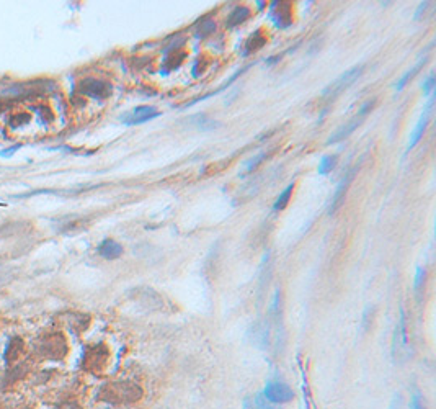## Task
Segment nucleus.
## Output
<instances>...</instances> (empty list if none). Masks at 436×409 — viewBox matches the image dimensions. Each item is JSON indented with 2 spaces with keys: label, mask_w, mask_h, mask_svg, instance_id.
Here are the masks:
<instances>
[{
  "label": "nucleus",
  "mask_w": 436,
  "mask_h": 409,
  "mask_svg": "<svg viewBox=\"0 0 436 409\" xmlns=\"http://www.w3.org/2000/svg\"><path fill=\"white\" fill-rule=\"evenodd\" d=\"M102 396L111 403H134L142 398V389L134 383H108L102 389Z\"/></svg>",
  "instance_id": "obj_1"
},
{
  "label": "nucleus",
  "mask_w": 436,
  "mask_h": 409,
  "mask_svg": "<svg viewBox=\"0 0 436 409\" xmlns=\"http://www.w3.org/2000/svg\"><path fill=\"white\" fill-rule=\"evenodd\" d=\"M408 352H410V345H408V336H407V318H405V311L400 306V314H399V321L394 331V342H392V357L395 359V362H404L408 357Z\"/></svg>",
  "instance_id": "obj_2"
},
{
  "label": "nucleus",
  "mask_w": 436,
  "mask_h": 409,
  "mask_svg": "<svg viewBox=\"0 0 436 409\" xmlns=\"http://www.w3.org/2000/svg\"><path fill=\"white\" fill-rule=\"evenodd\" d=\"M361 74H363V64L354 66V67H351V69H348V70H345V72H343L340 77L335 79V81L325 88V90L322 92V95L325 97L327 100L336 99V97L340 95L342 92H345L346 88H350V87L354 84V81H356V79H358Z\"/></svg>",
  "instance_id": "obj_3"
},
{
  "label": "nucleus",
  "mask_w": 436,
  "mask_h": 409,
  "mask_svg": "<svg viewBox=\"0 0 436 409\" xmlns=\"http://www.w3.org/2000/svg\"><path fill=\"white\" fill-rule=\"evenodd\" d=\"M372 105H374V102H366L364 103L361 108H360V111H358V115L354 118H351L348 123H345L342 128H338L333 135L330 136L327 139V144H335V143H340V141H343L345 138H348L351 133L356 129L360 124L363 123V120L366 118V115L371 111V108H372Z\"/></svg>",
  "instance_id": "obj_4"
},
{
  "label": "nucleus",
  "mask_w": 436,
  "mask_h": 409,
  "mask_svg": "<svg viewBox=\"0 0 436 409\" xmlns=\"http://www.w3.org/2000/svg\"><path fill=\"white\" fill-rule=\"evenodd\" d=\"M262 395L273 404H283V403H289L291 399L294 398V391H292L286 383L271 381V383L266 385Z\"/></svg>",
  "instance_id": "obj_5"
},
{
  "label": "nucleus",
  "mask_w": 436,
  "mask_h": 409,
  "mask_svg": "<svg viewBox=\"0 0 436 409\" xmlns=\"http://www.w3.org/2000/svg\"><path fill=\"white\" fill-rule=\"evenodd\" d=\"M158 110H155L154 106H137V108H134L131 113L124 115L123 117V121L126 124H141V123H146V121H150L154 118H158L160 117Z\"/></svg>",
  "instance_id": "obj_6"
},
{
  "label": "nucleus",
  "mask_w": 436,
  "mask_h": 409,
  "mask_svg": "<svg viewBox=\"0 0 436 409\" xmlns=\"http://www.w3.org/2000/svg\"><path fill=\"white\" fill-rule=\"evenodd\" d=\"M431 106H433V100H430V102H428V105H426V108L423 110L422 117H420V120H418V123H417V126H415L413 133L410 135V141H408V144H407V153H408V151H410V149H413V147L418 144V141L422 139L423 133H425V129H426V126H428V120H430Z\"/></svg>",
  "instance_id": "obj_7"
},
{
  "label": "nucleus",
  "mask_w": 436,
  "mask_h": 409,
  "mask_svg": "<svg viewBox=\"0 0 436 409\" xmlns=\"http://www.w3.org/2000/svg\"><path fill=\"white\" fill-rule=\"evenodd\" d=\"M353 175H354V171L348 172V174L345 175V179H342L340 183H338L336 190H335L333 197H332L330 207H328V215H333V213H335L338 208H340V204H342L343 200H345L346 190H348V185H350V182L353 180Z\"/></svg>",
  "instance_id": "obj_8"
},
{
  "label": "nucleus",
  "mask_w": 436,
  "mask_h": 409,
  "mask_svg": "<svg viewBox=\"0 0 436 409\" xmlns=\"http://www.w3.org/2000/svg\"><path fill=\"white\" fill-rule=\"evenodd\" d=\"M80 90L88 97H98V99H102V97H106L110 94L111 88L105 82L95 81V79H87V81L80 84Z\"/></svg>",
  "instance_id": "obj_9"
},
{
  "label": "nucleus",
  "mask_w": 436,
  "mask_h": 409,
  "mask_svg": "<svg viewBox=\"0 0 436 409\" xmlns=\"http://www.w3.org/2000/svg\"><path fill=\"white\" fill-rule=\"evenodd\" d=\"M96 251H98V254L103 257V259L113 261V259H118V257L123 254V246L116 241H113V239H105Z\"/></svg>",
  "instance_id": "obj_10"
},
{
  "label": "nucleus",
  "mask_w": 436,
  "mask_h": 409,
  "mask_svg": "<svg viewBox=\"0 0 436 409\" xmlns=\"http://www.w3.org/2000/svg\"><path fill=\"white\" fill-rule=\"evenodd\" d=\"M248 15H250V10H248L247 7H235L232 10V13H230L229 18H227V26L229 28H232V26L245 22L248 18Z\"/></svg>",
  "instance_id": "obj_11"
},
{
  "label": "nucleus",
  "mask_w": 436,
  "mask_h": 409,
  "mask_svg": "<svg viewBox=\"0 0 436 409\" xmlns=\"http://www.w3.org/2000/svg\"><path fill=\"white\" fill-rule=\"evenodd\" d=\"M425 62H426V58L420 59V61H418L417 64H415V66L412 67V69H408L407 72H405V74H404L402 77H400V81H399V82H397V85H395V88H397V90H402V88H404V87H405V85H407L408 82L412 81V79H413V77H415V76L418 74V70H420V69L423 67V64H425Z\"/></svg>",
  "instance_id": "obj_12"
},
{
  "label": "nucleus",
  "mask_w": 436,
  "mask_h": 409,
  "mask_svg": "<svg viewBox=\"0 0 436 409\" xmlns=\"http://www.w3.org/2000/svg\"><path fill=\"white\" fill-rule=\"evenodd\" d=\"M292 190H294V183H289L286 189H284V190L280 193V197L274 200V203H273V211H280V210H283V208H286V204H288V201H289V198H291Z\"/></svg>",
  "instance_id": "obj_13"
},
{
  "label": "nucleus",
  "mask_w": 436,
  "mask_h": 409,
  "mask_svg": "<svg viewBox=\"0 0 436 409\" xmlns=\"http://www.w3.org/2000/svg\"><path fill=\"white\" fill-rule=\"evenodd\" d=\"M335 164H336V156H324L319 162V174L327 175L328 172H332Z\"/></svg>",
  "instance_id": "obj_14"
},
{
  "label": "nucleus",
  "mask_w": 436,
  "mask_h": 409,
  "mask_svg": "<svg viewBox=\"0 0 436 409\" xmlns=\"http://www.w3.org/2000/svg\"><path fill=\"white\" fill-rule=\"evenodd\" d=\"M410 409H426L425 406V399L422 396L420 391H415L410 398Z\"/></svg>",
  "instance_id": "obj_15"
},
{
  "label": "nucleus",
  "mask_w": 436,
  "mask_h": 409,
  "mask_svg": "<svg viewBox=\"0 0 436 409\" xmlns=\"http://www.w3.org/2000/svg\"><path fill=\"white\" fill-rule=\"evenodd\" d=\"M425 282V269H422V267H418L417 269V275H415V283H413V288L415 291L418 293L422 288V283Z\"/></svg>",
  "instance_id": "obj_16"
},
{
  "label": "nucleus",
  "mask_w": 436,
  "mask_h": 409,
  "mask_svg": "<svg viewBox=\"0 0 436 409\" xmlns=\"http://www.w3.org/2000/svg\"><path fill=\"white\" fill-rule=\"evenodd\" d=\"M433 90H434V76L431 74L428 79H426V82L423 84V92H425L426 97H430L433 94Z\"/></svg>",
  "instance_id": "obj_17"
},
{
  "label": "nucleus",
  "mask_w": 436,
  "mask_h": 409,
  "mask_svg": "<svg viewBox=\"0 0 436 409\" xmlns=\"http://www.w3.org/2000/svg\"><path fill=\"white\" fill-rule=\"evenodd\" d=\"M430 2H422L420 5H418V10L415 12V20H420V16H422V13H425L426 10H428L430 8Z\"/></svg>",
  "instance_id": "obj_18"
},
{
  "label": "nucleus",
  "mask_w": 436,
  "mask_h": 409,
  "mask_svg": "<svg viewBox=\"0 0 436 409\" xmlns=\"http://www.w3.org/2000/svg\"><path fill=\"white\" fill-rule=\"evenodd\" d=\"M18 147H20V144H16V146H13V147H8V151H2V153H0V156H2V157H10L12 154H15L16 151H18Z\"/></svg>",
  "instance_id": "obj_19"
}]
</instances>
